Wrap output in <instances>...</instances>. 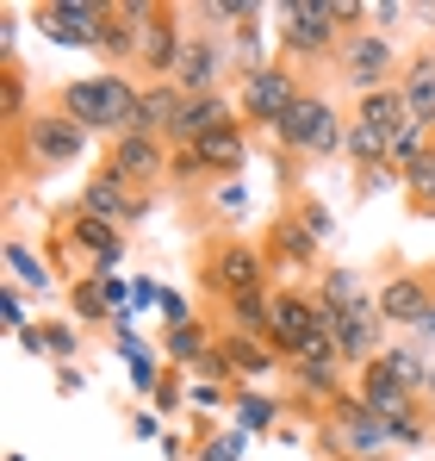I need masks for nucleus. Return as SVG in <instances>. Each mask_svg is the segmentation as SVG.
Here are the masks:
<instances>
[{
    "label": "nucleus",
    "mask_w": 435,
    "mask_h": 461,
    "mask_svg": "<svg viewBox=\"0 0 435 461\" xmlns=\"http://www.w3.org/2000/svg\"><path fill=\"white\" fill-rule=\"evenodd\" d=\"M138 100H144V81L131 69H100V76H75L57 87V113H69L75 125H87L93 138L138 131Z\"/></svg>",
    "instance_id": "1"
},
{
    "label": "nucleus",
    "mask_w": 435,
    "mask_h": 461,
    "mask_svg": "<svg viewBox=\"0 0 435 461\" xmlns=\"http://www.w3.org/2000/svg\"><path fill=\"white\" fill-rule=\"evenodd\" d=\"M274 44H280V63L287 69H311V63H336L342 50V32H336V13L330 0H287L274 6Z\"/></svg>",
    "instance_id": "2"
},
{
    "label": "nucleus",
    "mask_w": 435,
    "mask_h": 461,
    "mask_svg": "<svg viewBox=\"0 0 435 461\" xmlns=\"http://www.w3.org/2000/svg\"><path fill=\"white\" fill-rule=\"evenodd\" d=\"M87 144H93V131H87V125H75L69 113H57V106L31 113L19 131H6L13 168H69V162L87 156Z\"/></svg>",
    "instance_id": "3"
},
{
    "label": "nucleus",
    "mask_w": 435,
    "mask_h": 461,
    "mask_svg": "<svg viewBox=\"0 0 435 461\" xmlns=\"http://www.w3.org/2000/svg\"><path fill=\"white\" fill-rule=\"evenodd\" d=\"M274 144L292 156H342L349 150V119L336 113V100L324 87H305L292 100V113L274 125Z\"/></svg>",
    "instance_id": "4"
},
{
    "label": "nucleus",
    "mask_w": 435,
    "mask_h": 461,
    "mask_svg": "<svg viewBox=\"0 0 435 461\" xmlns=\"http://www.w3.org/2000/svg\"><path fill=\"white\" fill-rule=\"evenodd\" d=\"M324 449H330L336 461H386V456H398V443H392L386 418H379V411H367L355 386L324 411Z\"/></svg>",
    "instance_id": "5"
},
{
    "label": "nucleus",
    "mask_w": 435,
    "mask_h": 461,
    "mask_svg": "<svg viewBox=\"0 0 435 461\" xmlns=\"http://www.w3.org/2000/svg\"><path fill=\"white\" fill-rule=\"evenodd\" d=\"M268 275H274L268 249L249 243V237H218L206 249V262H200V281H206V294H218V306L243 300V294H268Z\"/></svg>",
    "instance_id": "6"
},
{
    "label": "nucleus",
    "mask_w": 435,
    "mask_h": 461,
    "mask_svg": "<svg viewBox=\"0 0 435 461\" xmlns=\"http://www.w3.org/2000/svg\"><path fill=\"white\" fill-rule=\"evenodd\" d=\"M336 76H342V87H349L355 100H361V94H379V87H398L404 57H398V44H392L386 32H361V38H342Z\"/></svg>",
    "instance_id": "7"
},
{
    "label": "nucleus",
    "mask_w": 435,
    "mask_h": 461,
    "mask_svg": "<svg viewBox=\"0 0 435 461\" xmlns=\"http://www.w3.org/2000/svg\"><path fill=\"white\" fill-rule=\"evenodd\" d=\"M298 94H305V81L292 76L287 63H268V69H255V76H236V113H243V125L274 131V125L292 113Z\"/></svg>",
    "instance_id": "8"
},
{
    "label": "nucleus",
    "mask_w": 435,
    "mask_h": 461,
    "mask_svg": "<svg viewBox=\"0 0 435 461\" xmlns=\"http://www.w3.org/2000/svg\"><path fill=\"white\" fill-rule=\"evenodd\" d=\"M268 343L280 349L287 368L324 356L330 343H324V330H317V294H274V330H268Z\"/></svg>",
    "instance_id": "9"
},
{
    "label": "nucleus",
    "mask_w": 435,
    "mask_h": 461,
    "mask_svg": "<svg viewBox=\"0 0 435 461\" xmlns=\"http://www.w3.org/2000/svg\"><path fill=\"white\" fill-rule=\"evenodd\" d=\"M224 76H236V63H230V38H218V32H193L168 81H174L187 100H206V94H224Z\"/></svg>",
    "instance_id": "10"
},
{
    "label": "nucleus",
    "mask_w": 435,
    "mask_h": 461,
    "mask_svg": "<svg viewBox=\"0 0 435 461\" xmlns=\"http://www.w3.org/2000/svg\"><path fill=\"white\" fill-rule=\"evenodd\" d=\"M187 38H193L187 6H162V0H149V13H144V57H138V69H144L149 81H168V76H174V63H181V50H187Z\"/></svg>",
    "instance_id": "11"
},
{
    "label": "nucleus",
    "mask_w": 435,
    "mask_h": 461,
    "mask_svg": "<svg viewBox=\"0 0 435 461\" xmlns=\"http://www.w3.org/2000/svg\"><path fill=\"white\" fill-rule=\"evenodd\" d=\"M75 212H87V219H100V225L112 230H138L149 219V194H138V187H125L119 175H87L81 181V200H75Z\"/></svg>",
    "instance_id": "12"
},
{
    "label": "nucleus",
    "mask_w": 435,
    "mask_h": 461,
    "mask_svg": "<svg viewBox=\"0 0 435 461\" xmlns=\"http://www.w3.org/2000/svg\"><path fill=\"white\" fill-rule=\"evenodd\" d=\"M168 162H174V150H168V138H149V131H125V138H112L106 144V175H119L125 187H138L144 194L149 181H162L168 175Z\"/></svg>",
    "instance_id": "13"
},
{
    "label": "nucleus",
    "mask_w": 435,
    "mask_h": 461,
    "mask_svg": "<svg viewBox=\"0 0 435 461\" xmlns=\"http://www.w3.org/2000/svg\"><path fill=\"white\" fill-rule=\"evenodd\" d=\"M230 125H243L236 94H206V100H187V106H181V119H174V131H168V150H200L206 138L230 131Z\"/></svg>",
    "instance_id": "14"
},
{
    "label": "nucleus",
    "mask_w": 435,
    "mask_h": 461,
    "mask_svg": "<svg viewBox=\"0 0 435 461\" xmlns=\"http://www.w3.org/2000/svg\"><path fill=\"white\" fill-rule=\"evenodd\" d=\"M355 393H361L367 411H379L386 424H398V418H417V411H423V393H411L398 375H386V362L355 368Z\"/></svg>",
    "instance_id": "15"
},
{
    "label": "nucleus",
    "mask_w": 435,
    "mask_h": 461,
    "mask_svg": "<svg viewBox=\"0 0 435 461\" xmlns=\"http://www.w3.org/2000/svg\"><path fill=\"white\" fill-rule=\"evenodd\" d=\"M435 306V281L423 268H411V275H392L386 287H379V318H386V330H417V318Z\"/></svg>",
    "instance_id": "16"
},
{
    "label": "nucleus",
    "mask_w": 435,
    "mask_h": 461,
    "mask_svg": "<svg viewBox=\"0 0 435 461\" xmlns=\"http://www.w3.org/2000/svg\"><path fill=\"white\" fill-rule=\"evenodd\" d=\"M262 19H274L268 6H255V0H236V25H230V63H236V76H255V69H268L274 57H268V25Z\"/></svg>",
    "instance_id": "17"
},
{
    "label": "nucleus",
    "mask_w": 435,
    "mask_h": 461,
    "mask_svg": "<svg viewBox=\"0 0 435 461\" xmlns=\"http://www.w3.org/2000/svg\"><path fill=\"white\" fill-rule=\"evenodd\" d=\"M75 256H87L93 262V275H112L119 268V256H125V230L100 225V219H87V212H69V225H63Z\"/></svg>",
    "instance_id": "18"
},
{
    "label": "nucleus",
    "mask_w": 435,
    "mask_h": 461,
    "mask_svg": "<svg viewBox=\"0 0 435 461\" xmlns=\"http://www.w3.org/2000/svg\"><path fill=\"white\" fill-rule=\"evenodd\" d=\"M342 356L336 349H324V356H311V362H292V393L305 399V405H317V411H330L349 386H342Z\"/></svg>",
    "instance_id": "19"
},
{
    "label": "nucleus",
    "mask_w": 435,
    "mask_h": 461,
    "mask_svg": "<svg viewBox=\"0 0 435 461\" xmlns=\"http://www.w3.org/2000/svg\"><path fill=\"white\" fill-rule=\"evenodd\" d=\"M218 349H224V362H230L236 386H255V381H268V375H280V368H287V362H280V349H274L268 337H236V330H224V337H218Z\"/></svg>",
    "instance_id": "20"
},
{
    "label": "nucleus",
    "mask_w": 435,
    "mask_h": 461,
    "mask_svg": "<svg viewBox=\"0 0 435 461\" xmlns=\"http://www.w3.org/2000/svg\"><path fill=\"white\" fill-rule=\"evenodd\" d=\"M0 262H6V281H13V287H25V294H38V300H50V294L63 287V275L50 268V256H38V249H31V243H25L19 230L6 237Z\"/></svg>",
    "instance_id": "21"
},
{
    "label": "nucleus",
    "mask_w": 435,
    "mask_h": 461,
    "mask_svg": "<svg viewBox=\"0 0 435 461\" xmlns=\"http://www.w3.org/2000/svg\"><path fill=\"white\" fill-rule=\"evenodd\" d=\"M81 324L75 318H44V324H31L25 337H19V349H31V356H44V362H57V368H69L75 356H81Z\"/></svg>",
    "instance_id": "22"
},
{
    "label": "nucleus",
    "mask_w": 435,
    "mask_h": 461,
    "mask_svg": "<svg viewBox=\"0 0 435 461\" xmlns=\"http://www.w3.org/2000/svg\"><path fill=\"white\" fill-rule=\"evenodd\" d=\"M355 125H367V131H379L386 144L411 125V106H404V87H379V94H361L355 100V113H349Z\"/></svg>",
    "instance_id": "23"
},
{
    "label": "nucleus",
    "mask_w": 435,
    "mask_h": 461,
    "mask_svg": "<svg viewBox=\"0 0 435 461\" xmlns=\"http://www.w3.org/2000/svg\"><path fill=\"white\" fill-rule=\"evenodd\" d=\"M317 249H324V243H317V237H311V225L298 219V206H292V212H280V219H274V230H268V262L311 268V262H317Z\"/></svg>",
    "instance_id": "24"
},
{
    "label": "nucleus",
    "mask_w": 435,
    "mask_h": 461,
    "mask_svg": "<svg viewBox=\"0 0 435 461\" xmlns=\"http://www.w3.org/2000/svg\"><path fill=\"white\" fill-rule=\"evenodd\" d=\"M398 87H404L411 119L435 125V44H423L417 57H404V76H398Z\"/></svg>",
    "instance_id": "25"
},
{
    "label": "nucleus",
    "mask_w": 435,
    "mask_h": 461,
    "mask_svg": "<svg viewBox=\"0 0 435 461\" xmlns=\"http://www.w3.org/2000/svg\"><path fill=\"white\" fill-rule=\"evenodd\" d=\"M181 106H187V94H181L174 81H144V100H138V131L168 138V131H174V119H181Z\"/></svg>",
    "instance_id": "26"
},
{
    "label": "nucleus",
    "mask_w": 435,
    "mask_h": 461,
    "mask_svg": "<svg viewBox=\"0 0 435 461\" xmlns=\"http://www.w3.org/2000/svg\"><path fill=\"white\" fill-rule=\"evenodd\" d=\"M230 424L249 430V437H262V430L280 424V399L268 386H230Z\"/></svg>",
    "instance_id": "27"
},
{
    "label": "nucleus",
    "mask_w": 435,
    "mask_h": 461,
    "mask_svg": "<svg viewBox=\"0 0 435 461\" xmlns=\"http://www.w3.org/2000/svg\"><path fill=\"white\" fill-rule=\"evenodd\" d=\"M218 349V337H212V324H174V330H162V362L168 368H181V375H193V362L200 356H212Z\"/></svg>",
    "instance_id": "28"
},
{
    "label": "nucleus",
    "mask_w": 435,
    "mask_h": 461,
    "mask_svg": "<svg viewBox=\"0 0 435 461\" xmlns=\"http://www.w3.org/2000/svg\"><path fill=\"white\" fill-rule=\"evenodd\" d=\"M224 324L236 337H268L274 330V294H243V300H224Z\"/></svg>",
    "instance_id": "29"
},
{
    "label": "nucleus",
    "mask_w": 435,
    "mask_h": 461,
    "mask_svg": "<svg viewBox=\"0 0 435 461\" xmlns=\"http://www.w3.org/2000/svg\"><path fill=\"white\" fill-rule=\"evenodd\" d=\"M317 300H330V306H342V312H361V306H373L379 294L367 287L355 268H324V281H317Z\"/></svg>",
    "instance_id": "30"
},
{
    "label": "nucleus",
    "mask_w": 435,
    "mask_h": 461,
    "mask_svg": "<svg viewBox=\"0 0 435 461\" xmlns=\"http://www.w3.org/2000/svg\"><path fill=\"white\" fill-rule=\"evenodd\" d=\"M379 362H386V375H398L411 393H423V381H430V368H435L430 356H423V343H386Z\"/></svg>",
    "instance_id": "31"
},
{
    "label": "nucleus",
    "mask_w": 435,
    "mask_h": 461,
    "mask_svg": "<svg viewBox=\"0 0 435 461\" xmlns=\"http://www.w3.org/2000/svg\"><path fill=\"white\" fill-rule=\"evenodd\" d=\"M69 312H75V324H112V306L100 294V275H75L69 281Z\"/></svg>",
    "instance_id": "32"
},
{
    "label": "nucleus",
    "mask_w": 435,
    "mask_h": 461,
    "mask_svg": "<svg viewBox=\"0 0 435 461\" xmlns=\"http://www.w3.org/2000/svg\"><path fill=\"white\" fill-rule=\"evenodd\" d=\"M25 100H31V87H25V69L19 63H0V119H6V131H19L31 113H25Z\"/></svg>",
    "instance_id": "33"
},
{
    "label": "nucleus",
    "mask_w": 435,
    "mask_h": 461,
    "mask_svg": "<svg viewBox=\"0 0 435 461\" xmlns=\"http://www.w3.org/2000/svg\"><path fill=\"white\" fill-rule=\"evenodd\" d=\"M349 162H361V168H392V144L379 138V131H367V125H355L349 119Z\"/></svg>",
    "instance_id": "34"
},
{
    "label": "nucleus",
    "mask_w": 435,
    "mask_h": 461,
    "mask_svg": "<svg viewBox=\"0 0 435 461\" xmlns=\"http://www.w3.org/2000/svg\"><path fill=\"white\" fill-rule=\"evenodd\" d=\"M243 449H249V430H236V424H218L212 437L193 449V461H243Z\"/></svg>",
    "instance_id": "35"
},
{
    "label": "nucleus",
    "mask_w": 435,
    "mask_h": 461,
    "mask_svg": "<svg viewBox=\"0 0 435 461\" xmlns=\"http://www.w3.org/2000/svg\"><path fill=\"white\" fill-rule=\"evenodd\" d=\"M0 324H6V337H13V343L31 330V294H25V287H13V281L0 287Z\"/></svg>",
    "instance_id": "36"
},
{
    "label": "nucleus",
    "mask_w": 435,
    "mask_h": 461,
    "mask_svg": "<svg viewBox=\"0 0 435 461\" xmlns=\"http://www.w3.org/2000/svg\"><path fill=\"white\" fill-rule=\"evenodd\" d=\"M125 368H131V393H138V399H155V393H162V381H168V362H162V349H149V356L125 362Z\"/></svg>",
    "instance_id": "37"
},
{
    "label": "nucleus",
    "mask_w": 435,
    "mask_h": 461,
    "mask_svg": "<svg viewBox=\"0 0 435 461\" xmlns=\"http://www.w3.org/2000/svg\"><path fill=\"white\" fill-rule=\"evenodd\" d=\"M112 349H119L125 362H138V356H149L144 330H138V312H125V318H112Z\"/></svg>",
    "instance_id": "38"
},
{
    "label": "nucleus",
    "mask_w": 435,
    "mask_h": 461,
    "mask_svg": "<svg viewBox=\"0 0 435 461\" xmlns=\"http://www.w3.org/2000/svg\"><path fill=\"white\" fill-rule=\"evenodd\" d=\"M224 399H230V386H218V381H187V411H200V418H206V411H218Z\"/></svg>",
    "instance_id": "39"
},
{
    "label": "nucleus",
    "mask_w": 435,
    "mask_h": 461,
    "mask_svg": "<svg viewBox=\"0 0 435 461\" xmlns=\"http://www.w3.org/2000/svg\"><path fill=\"white\" fill-rule=\"evenodd\" d=\"M131 281H138V275H119V268H112V275H100V294H106L112 318H125V312H131Z\"/></svg>",
    "instance_id": "40"
},
{
    "label": "nucleus",
    "mask_w": 435,
    "mask_h": 461,
    "mask_svg": "<svg viewBox=\"0 0 435 461\" xmlns=\"http://www.w3.org/2000/svg\"><path fill=\"white\" fill-rule=\"evenodd\" d=\"M298 219L311 225V237H317V243H330V237H336V212H330L324 200H298Z\"/></svg>",
    "instance_id": "41"
},
{
    "label": "nucleus",
    "mask_w": 435,
    "mask_h": 461,
    "mask_svg": "<svg viewBox=\"0 0 435 461\" xmlns=\"http://www.w3.org/2000/svg\"><path fill=\"white\" fill-rule=\"evenodd\" d=\"M218 212L224 219H243L249 212V181L236 175V181H218Z\"/></svg>",
    "instance_id": "42"
},
{
    "label": "nucleus",
    "mask_w": 435,
    "mask_h": 461,
    "mask_svg": "<svg viewBox=\"0 0 435 461\" xmlns=\"http://www.w3.org/2000/svg\"><path fill=\"white\" fill-rule=\"evenodd\" d=\"M131 437H138V443H162V437H168V418H162L155 405H138V418H131Z\"/></svg>",
    "instance_id": "43"
},
{
    "label": "nucleus",
    "mask_w": 435,
    "mask_h": 461,
    "mask_svg": "<svg viewBox=\"0 0 435 461\" xmlns=\"http://www.w3.org/2000/svg\"><path fill=\"white\" fill-rule=\"evenodd\" d=\"M131 312H162V281L155 275H138L131 281Z\"/></svg>",
    "instance_id": "44"
},
{
    "label": "nucleus",
    "mask_w": 435,
    "mask_h": 461,
    "mask_svg": "<svg viewBox=\"0 0 435 461\" xmlns=\"http://www.w3.org/2000/svg\"><path fill=\"white\" fill-rule=\"evenodd\" d=\"M174 324H193V306H187V294L162 287V330H174Z\"/></svg>",
    "instance_id": "45"
},
{
    "label": "nucleus",
    "mask_w": 435,
    "mask_h": 461,
    "mask_svg": "<svg viewBox=\"0 0 435 461\" xmlns=\"http://www.w3.org/2000/svg\"><path fill=\"white\" fill-rule=\"evenodd\" d=\"M19 25H25V13L0 6V63H13V50H19Z\"/></svg>",
    "instance_id": "46"
},
{
    "label": "nucleus",
    "mask_w": 435,
    "mask_h": 461,
    "mask_svg": "<svg viewBox=\"0 0 435 461\" xmlns=\"http://www.w3.org/2000/svg\"><path fill=\"white\" fill-rule=\"evenodd\" d=\"M404 13H411V6H404V0H373V19H367V25H373V32H386V38H392V25H398V19H404Z\"/></svg>",
    "instance_id": "47"
},
{
    "label": "nucleus",
    "mask_w": 435,
    "mask_h": 461,
    "mask_svg": "<svg viewBox=\"0 0 435 461\" xmlns=\"http://www.w3.org/2000/svg\"><path fill=\"white\" fill-rule=\"evenodd\" d=\"M386 187H404L398 168H361V194H386Z\"/></svg>",
    "instance_id": "48"
},
{
    "label": "nucleus",
    "mask_w": 435,
    "mask_h": 461,
    "mask_svg": "<svg viewBox=\"0 0 435 461\" xmlns=\"http://www.w3.org/2000/svg\"><path fill=\"white\" fill-rule=\"evenodd\" d=\"M57 393H63V399H75V393H87V375H81V368H57Z\"/></svg>",
    "instance_id": "49"
},
{
    "label": "nucleus",
    "mask_w": 435,
    "mask_h": 461,
    "mask_svg": "<svg viewBox=\"0 0 435 461\" xmlns=\"http://www.w3.org/2000/svg\"><path fill=\"white\" fill-rule=\"evenodd\" d=\"M411 337H417V343H423V349H435V306L423 312V318H417V330H411Z\"/></svg>",
    "instance_id": "50"
},
{
    "label": "nucleus",
    "mask_w": 435,
    "mask_h": 461,
    "mask_svg": "<svg viewBox=\"0 0 435 461\" xmlns=\"http://www.w3.org/2000/svg\"><path fill=\"white\" fill-rule=\"evenodd\" d=\"M162 456H168V461H187V437H181V430H168V437H162Z\"/></svg>",
    "instance_id": "51"
},
{
    "label": "nucleus",
    "mask_w": 435,
    "mask_h": 461,
    "mask_svg": "<svg viewBox=\"0 0 435 461\" xmlns=\"http://www.w3.org/2000/svg\"><path fill=\"white\" fill-rule=\"evenodd\" d=\"M423 405L435 411V368H430V381H423Z\"/></svg>",
    "instance_id": "52"
},
{
    "label": "nucleus",
    "mask_w": 435,
    "mask_h": 461,
    "mask_svg": "<svg viewBox=\"0 0 435 461\" xmlns=\"http://www.w3.org/2000/svg\"><path fill=\"white\" fill-rule=\"evenodd\" d=\"M6 461H25V456H19V449H13V456H6Z\"/></svg>",
    "instance_id": "53"
}]
</instances>
